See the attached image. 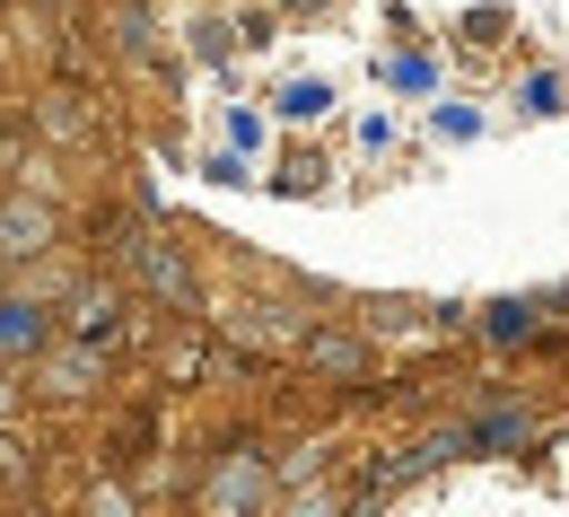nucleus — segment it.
<instances>
[{
    "mask_svg": "<svg viewBox=\"0 0 569 517\" xmlns=\"http://www.w3.org/2000/svg\"><path fill=\"white\" fill-rule=\"evenodd\" d=\"M18 334L36 342V316H0V342H18Z\"/></svg>",
    "mask_w": 569,
    "mask_h": 517,
    "instance_id": "f257e3e1",
    "label": "nucleus"
}]
</instances>
